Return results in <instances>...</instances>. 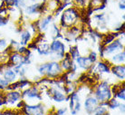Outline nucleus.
Returning <instances> with one entry per match:
<instances>
[{
  "mask_svg": "<svg viewBox=\"0 0 125 115\" xmlns=\"http://www.w3.org/2000/svg\"><path fill=\"white\" fill-rule=\"evenodd\" d=\"M96 96L101 102H106L111 99V91L107 83L103 82L99 85L96 91Z\"/></svg>",
  "mask_w": 125,
  "mask_h": 115,
  "instance_id": "f257e3e1",
  "label": "nucleus"
},
{
  "mask_svg": "<svg viewBox=\"0 0 125 115\" xmlns=\"http://www.w3.org/2000/svg\"><path fill=\"white\" fill-rule=\"evenodd\" d=\"M77 18V13L73 9H68L62 16V25H71Z\"/></svg>",
  "mask_w": 125,
  "mask_h": 115,
  "instance_id": "f03ea898",
  "label": "nucleus"
},
{
  "mask_svg": "<svg viewBox=\"0 0 125 115\" xmlns=\"http://www.w3.org/2000/svg\"><path fill=\"white\" fill-rule=\"evenodd\" d=\"M97 105H98V102L94 97H89V98L85 100L84 106L85 110L87 111L88 113H93L97 108Z\"/></svg>",
  "mask_w": 125,
  "mask_h": 115,
  "instance_id": "7ed1b4c3",
  "label": "nucleus"
},
{
  "mask_svg": "<svg viewBox=\"0 0 125 115\" xmlns=\"http://www.w3.org/2000/svg\"><path fill=\"white\" fill-rule=\"evenodd\" d=\"M61 72L59 64L57 63H48V69H47V73L49 76H55Z\"/></svg>",
  "mask_w": 125,
  "mask_h": 115,
  "instance_id": "20e7f679",
  "label": "nucleus"
},
{
  "mask_svg": "<svg viewBox=\"0 0 125 115\" xmlns=\"http://www.w3.org/2000/svg\"><path fill=\"white\" fill-rule=\"evenodd\" d=\"M51 50L53 52H57V53H64V46L63 44L59 42V41H54L52 45H51Z\"/></svg>",
  "mask_w": 125,
  "mask_h": 115,
  "instance_id": "39448f33",
  "label": "nucleus"
},
{
  "mask_svg": "<svg viewBox=\"0 0 125 115\" xmlns=\"http://www.w3.org/2000/svg\"><path fill=\"white\" fill-rule=\"evenodd\" d=\"M21 97V94L20 93H17V92H14V93H8L7 95L6 96V101L9 102L11 103H14L15 102L18 101Z\"/></svg>",
  "mask_w": 125,
  "mask_h": 115,
  "instance_id": "423d86ee",
  "label": "nucleus"
},
{
  "mask_svg": "<svg viewBox=\"0 0 125 115\" xmlns=\"http://www.w3.org/2000/svg\"><path fill=\"white\" fill-rule=\"evenodd\" d=\"M113 73L121 79H124V66L117 65L113 67Z\"/></svg>",
  "mask_w": 125,
  "mask_h": 115,
  "instance_id": "0eeeda50",
  "label": "nucleus"
},
{
  "mask_svg": "<svg viewBox=\"0 0 125 115\" xmlns=\"http://www.w3.org/2000/svg\"><path fill=\"white\" fill-rule=\"evenodd\" d=\"M77 63L78 64L83 68H86L88 66L90 65V63H92L89 58H83V57H79L77 58Z\"/></svg>",
  "mask_w": 125,
  "mask_h": 115,
  "instance_id": "6e6552de",
  "label": "nucleus"
},
{
  "mask_svg": "<svg viewBox=\"0 0 125 115\" xmlns=\"http://www.w3.org/2000/svg\"><path fill=\"white\" fill-rule=\"evenodd\" d=\"M120 47H122V44L120 43L119 40H117V41H115L114 43H113L112 44H110L109 46L106 48V51L108 53H112V52L115 51L116 49H118Z\"/></svg>",
  "mask_w": 125,
  "mask_h": 115,
  "instance_id": "1a4fd4ad",
  "label": "nucleus"
},
{
  "mask_svg": "<svg viewBox=\"0 0 125 115\" xmlns=\"http://www.w3.org/2000/svg\"><path fill=\"white\" fill-rule=\"evenodd\" d=\"M53 98L54 101L59 102V103H61V102H62V101H64V100H65V96H64L62 93L57 92V91H53Z\"/></svg>",
  "mask_w": 125,
  "mask_h": 115,
  "instance_id": "9d476101",
  "label": "nucleus"
},
{
  "mask_svg": "<svg viewBox=\"0 0 125 115\" xmlns=\"http://www.w3.org/2000/svg\"><path fill=\"white\" fill-rule=\"evenodd\" d=\"M25 95H27L28 97H37V98H40V96L38 95V92L36 88H31L29 90L25 91Z\"/></svg>",
  "mask_w": 125,
  "mask_h": 115,
  "instance_id": "9b49d317",
  "label": "nucleus"
},
{
  "mask_svg": "<svg viewBox=\"0 0 125 115\" xmlns=\"http://www.w3.org/2000/svg\"><path fill=\"white\" fill-rule=\"evenodd\" d=\"M5 78L7 81H14L16 79V73L12 70H7L5 73Z\"/></svg>",
  "mask_w": 125,
  "mask_h": 115,
  "instance_id": "f8f14e48",
  "label": "nucleus"
},
{
  "mask_svg": "<svg viewBox=\"0 0 125 115\" xmlns=\"http://www.w3.org/2000/svg\"><path fill=\"white\" fill-rule=\"evenodd\" d=\"M30 39V34L28 32H24L22 34H21V41H22V44H25L28 40Z\"/></svg>",
  "mask_w": 125,
  "mask_h": 115,
  "instance_id": "ddd939ff",
  "label": "nucleus"
},
{
  "mask_svg": "<svg viewBox=\"0 0 125 115\" xmlns=\"http://www.w3.org/2000/svg\"><path fill=\"white\" fill-rule=\"evenodd\" d=\"M113 62L115 63H122L124 61V52H122V53H119V54H117L113 57Z\"/></svg>",
  "mask_w": 125,
  "mask_h": 115,
  "instance_id": "4468645a",
  "label": "nucleus"
},
{
  "mask_svg": "<svg viewBox=\"0 0 125 115\" xmlns=\"http://www.w3.org/2000/svg\"><path fill=\"white\" fill-rule=\"evenodd\" d=\"M98 67H99V70H100L102 73H109V67L106 63H100L98 64Z\"/></svg>",
  "mask_w": 125,
  "mask_h": 115,
  "instance_id": "2eb2a0df",
  "label": "nucleus"
},
{
  "mask_svg": "<svg viewBox=\"0 0 125 115\" xmlns=\"http://www.w3.org/2000/svg\"><path fill=\"white\" fill-rule=\"evenodd\" d=\"M62 68L65 69V70H68V69L71 68V67H72V63L70 62V59L67 58V59L63 60L62 63Z\"/></svg>",
  "mask_w": 125,
  "mask_h": 115,
  "instance_id": "dca6fc26",
  "label": "nucleus"
},
{
  "mask_svg": "<svg viewBox=\"0 0 125 115\" xmlns=\"http://www.w3.org/2000/svg\"><path fill=\"white\" fill-rule=\"evenodd\" d=\"M11 61L13 62L14 64H15V63H20L21 61H23V57L20 56L19 54H14V55L12 56V58H11Z\"/></svg>",
  "mask_w": 125,
  "mask_h": 115,
  "instance_id": "f3484780",
  "label": "nucleus"
},
{
  "mask_svg": "<svg viewBox=\"0 0 125 115\" xmlns=\"http://www.w3.org/2000/svg\"><path fill=\"white\" fill-rule=\"evenodd\" d=\"M113 39H114V34H110V35L104 36V40H103V45H105V44L111 43Z\"/></svg>",
  "mask_w": 125,
  "mask_h": 115,
  "instance_id": "a211bd4d",
  "label": "nucleus"
},
{
  "mask_svg": "<svg viewBox=\"0 0 125 115\" xmlns=\"http://www.w3.org/2000/svg\"><path fill=\"white\" fill-rule=\"evenodd\" d=\"M50 21H51V16H48L47 18H45L42 22V25H41V29L42 30H45L46 29V27H47V25H49V23H50Z\"/></svg>",
  "mask_w": 125,
  "mask_h": 115,
  "instance_id": "6ab92c4d",
  "label": "nucleus"
},
{
  "mask_svg": "<svg viewBox=\"0 0 125 115\" xmlns=\"http://www.w3.org/2000/svg\"><path fill=\"white\" fill-rule=\"evenodd\" d=\"M107 105L109 106L111 109H115L116 107H118L120 104H119V103L116 101V100H112L111 102H109V103H108V104H107Z\"/></svg>",
  "mask_w": 125,
  "mask_h": 115,
  "instance_id": "aec40b11",
  "label": "nucleus"
},
{
  "mask_svg": "<svg viewBox=\"0 0 125 115\" xmlns=\"http://www.w3.org/2000/svg\"><path fill=\"white\" fill-rule=\"evenodd\" d=\"M94 112H96L95 115H103V114H104V113H106L107 110L105 109V108H103V107H98V108L95 109Z\"/></svg>",
  "mask_w": 125,
  "mask_h": 115,
  "instance_id": "412c9836",
  "label": "nucleus"
},
{
  "mask_svg": "<svg viewBox=\"0 0 125 115\" xmlns=\"http://www.w3.org/2000/svg\"><path fill=\"white\" fill-rule=\"evenodd\" d=\"M88 58H89V60H90L91 62H94V61L96 60V53H94V52H92L91 54H90V56H89Z\"/></svg>",
  "mask_w": 125,
  "mask_h": 115,
  "instance_id": "4be33fe9",
  "label": "nucleus"
},
{
  "mask_svg": "<svg viewBox=\"0 0 125 115\" xmlns=\"http://www.w3.org/2000/svg\"><path fill=\"white\" fill-rule=\"evenodd\" d=\"M6 46V41L5 40H1L0 41V50L5 48Z\"/></svg>",
  "mask_w": 125,
  "mask_h": 115,
  "instance_id": "5701e85b",
  "label": "nucleus"
},
{
  "mask_svg": "<svg viewBox=\"0 0 125 115\" xmlns=\"http://www.w3.org/2000/svg\"><path fill=\"white\" fill-rule=\"evenodd\" d=\"M8 84V83H7V81H4V80H2V79H0V85L2 86V87H4V86H6Z\"/></svg>",
  "mask_w": 125,
  "mask_h": 115,
  "instance_id": "b1692460",
  "label": "nucleus"
},
{
  "mask_svg": "<svg viewBox=\"0 0 125 115\" xmlns=\"http://www.w3.org/2000/svg\"><path fill=\"white\" fill-rule=\"evenodd\" d=\"M65 112H66L65 108H62V109L59 110V111L57 112V114H58V115H62L63 113H65Z\"/></svg>",
  "mask_w": 125,
  "mask_h": 115,
  "instance_id": "393cba45",
  "label": "nucleus"
},
{
  "mask_svg": "<svg viewBox=\"0 0 125 115\" xmlns=\"http://www.w3.org/2000/svg\"><path fill=\"white\" fill-rule=\"evenodd\" d=\"M6 2L8 4V5H13L14 2H15V0H6Z\"/></svg>",
  "mask_w": 125,
  "mask_h": 115,
  "instance_id": "a878e982",
  "label": "nucleus"
},
{
  "mask_svg": "<svg viewBox=\"0 0 125 115\" xmlns=\"http://www.w3.org/2000/svg\"><path fill=\"white\" fill-rule=\"evenodd\" d=\"M34 115H44V114H43V112H37V113H35Z\"/></svg>",
  "mask_w": 125,
  "mask_h": 115,
  "instance_id": "bb28decb",
  "label": "nucleus"
},
{
  "mask_svg": "<svg viewBox=\"0 0 125 115\" xmlns=\"http://www.w3.org/2000/svg\"><path fill=\"white\" fill-rule=\"evenodd\" d=\"M103 115H109V113H107L106 112V113H104V114H103Z\"/></svg>",
  "mask_w": 125,
  "mask_h": 115,
  "instance_id": "cd10ccee",
  "label": "nucleus"
},
{
  "mask_svg": "<svg viewBox=\"0 0 125 115\" xmlns=\"http://www.w3.org/2000/svg\"><path fill=\"white\" fill-rule=\"evenodd\" d=\"M49 115H58V114H57V113H55V114H52V113H51V114H49Z\"/></svg>",
  "mask_w": 125,
  "mask_h": 115,
  "instance_id": "c85d7f7f",
  "label": "nucleus"
}]
</instances>
